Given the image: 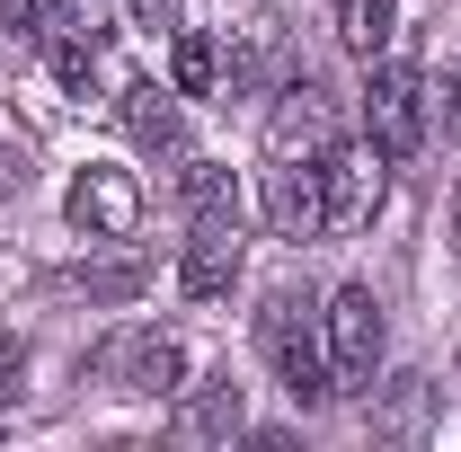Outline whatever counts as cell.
Wrapping results in <instances>:
<instances>
[{"instance_id": "1", "label": "cell", "mask_w": 461, "mask_h": 452, "mask_svg": "<svg viewBox=\"0 0 461 452\" xmlns=\"http://www.w3.org/2000/svg\"><path fill=\"white\" fill-rule=\"evenodd\" d=\"M258 355L267 373L285 382L293 408H329L338 399V373H329V346H320V320H311V293H267L258 302Z\"/></svg>"}, {"instance_id": "2", "label": "cell", "mask_w": 461, "mask_h": 452, "mask_svg": "<svg viewBox=\"0 0 461 452\" xmlns=\"http://www.w3.org/2000/svg\"><path fill=\"white\" fill-rule=\"evenodd\" d=\"M382 195H391V151L373 133L320 151V213H329V231H373Z\"/></svg>"}, {"instance_id": "3", "label": "cell", "mask_w": 461, "mask_h": 452, "mask_svg": "<svg viewBox=\"0 0 461 452\" xmlns=\"http://www.w3.org/2000/svg\"><path fill=\"white\" fill-rule=\"evenodd\" d=\"M320 329H329V373H338V391H364V382L382 373V346H391L373 284H338L329 311H320Z\"/></svg>"}, {"instance_id": "4", "label": "cell", "mask_w": 461, "mask_h": 452, "mask_svg": "<svg viewBox=\"0 0 461 452\" xmlns=\"http://www.w3.org/2000/svg\"><path fill=\"white\" fill-rule=\"evenodd\" d=\"M240 267H249L240 204H222V213H195V231H186V258H177V293H186V302H222L230 284H240Z\"/></svg>"}, {"instance_id": "5", "label": "cell", "mask_w": 461, "mask_h": 452, "mask_svg": "<svg viewBox=\"0 0 461 452\" xmlns=\"http://www.w3.org/2000/svg\"><path fill=\"white\" fill-rule=\"evenodd\" d=\"M364 133L408 160L417 142H426V80L408 71V62H373V80H364Z\"/></svg>"}, {"instance_id": "6", "label": "cell", "mask_w": 461, "mask_h": 452, "mask_svg": "<svg viewBox=\"0 0 461 452\" xmlns=\"http://www.w3.org/2000/svg\"><path fill=\"white\" fill-rule=\"evenodd\" d=\"M62 213H71V231H89V240H133L142 231V186L124 169H107V160H89V169L71 177Z\"/></svg>"}, {"instance_id": "7", "label": "cell", "mask_w": 461, "mask_h": 452, "mask_svg": "<svg viewBox=\"0 0 461 452\" xmlns=\"http://www.w3.org/2000/svg\"><path fill=\"white\" fill-rule=\"evenodd\" d=\"M329 142H338V98L320 80H293L267 115V160H320Z\"/></svg>"}, {"instance_id": "8", "label": "cell", "mask_w": 461, "mask_h": 452, "mask_svg": "<svg viewBox=\"0 0 461 452\" xmlns=\"http://www.w3.org/2000/svg\"><path fill=\"white\" fill-rule=\"evenodd\" d=\"M107 382L133 399H169L177 382H186V346L169 338V329H124V338L107 346Z\"/></svg>"}, {"instance_id": "9", "label": "cell", "mask_w": 461, "mask_h": 452, "mask_svg": "<svg viewBox=\"0 0 461 452\" xmlns=\"http://www.w3.org/2000/svg\"><path fill=\"white\" fill-rule=\"evenodd\" d=\"M267 231L276 240H320L329 213H320V160H276L267 169Z\"/></svg>"}, {"instance_id": "10", "label": "cell", "mask_w": 461, "mask_h": 452, "mask_svg": "<svg viewBox=\"0 0 461 452\" xmlns=\"http://www.w3.org/2000/svg\"><path fill=\"white\" fill-rule=\"evenodd\" d=\"M240 426H249V391L240 382H195V391L177 399V417H169L177 444H230Z\"/></svg>"}, {"instance_id": "11", "label": "cell", "mask_w": 461, "mask_h": 452, "mask_svg": "<svg viewBox=\"0 0 461 452\" xmlns=\"http://www.w3.org/2000/svg\"><path fill=\"white\" fill-rule=\"evenodd\" d=\"M124 133H133L151 160H186V115H177V89L133 80V89H124Z\"/></svg>"}, {"instance_id": "12", "label": "cell", "mask_w": 461, "mask_h": 452, "mask_svg": "<svg viewBox=\"0 0 461 452\" xmlns=\"http://www.w3.org/2000/svg\"><path fill=\"white\" fill-rule=\"evenodd\" d=\"M391 18H400V0H338V45L373 62L391 45Z\"/></svg>"}, {"instance_id": "13", "label": "cell", "mask_w": 461, "mask_h": 452, "mask_svg": "<svg viewBox=\"0 0 461 452\" xmlns=\"http://www.w3.org/2000/svg\"><path fill=\"white\" fill-rule=\"evenodd\" d=\"M213 80H222V54H213V36H195V27H186V36H177V54H169V89H177V98H204Z\"/></svg>"}, {"instance_id": "14", "label": "cell", "mask_w": 461, "mask_h": 452, "mask_svg": "<svg viewBox=\"0 0 461 452\" xmlns=\"http://www.w3.org/2000/svg\"><path fill=\"white\" fill-rule=\"evenodd\" d=\"M54 80L71 89V98H89V89H98V45H89L80 27H62V36H54Z\"/></svg>"}, {"instance_id": "15", "label": "cell", "mask_w": 461, "mask_h": 452, "mask_svg": "<svg viewBox=\"0 0 461 452\" xmlns=\"http://www.w3.org/2000/svg\"><path fill=\"white\" fill-rule=\"evenodd\" d=\"M222 204H240V186H230V169H213V160H195V169H186V213H222Z\"/></svg>"}, {"instance_id": "16", "label": "cell", "mask_w": 461, "mask_h": 452, "mask_svg": "<svg viewBox=\"0 0 461 452\" xmlns=\"http://www.w3.org/2000/svg\"><path fill=\"white\" fill-rule=\"evenodd\" d=\"M80 293H89V302H133V293H142V267H133V258H124V267H80Z\"/></svg>"}, {"instance_id": "17", "label": "cell", "mask_w": 461, "mask_h": 452, "mask_svg": "<svg viewBox=\"0 0 461 452\" xmlns=\"http://www.w3.org/2000/svg\"><path fill=\"white\" fill-rule=\"evenodd\" d=\"M36 36H45V9H36V0H0V45H18V54H27Z\"/></svg>"}, {"instance_id": "18", "label": "cell", "mask_w": 461, "mask_h": 452, "mask_svg": "<svg viewBox=\"0 0 461 452\" xmlns=\"http://www.w3.org/2000/svg\"><path fill=\"white\" fill-rule=\"evenodd\" d=\"M18 382H27V355H18V346H0V399H18Z\"/></svg>"}, {"instance_id": "19", "label": "cell", "mask_w": 461, "mask_h": 452, "mask_svg": "<svg viewBox=\"0 0 461 452\" xmlns=\"http://www.w3.org/2000/svg\"><path fill=\"white\" fill-rule=\"evenodd\" d=\"M9 186H27V151H0V195Z\"/></svg>"}, {"instance_id": "20", "label": "cell", "mask_w": 461, "mask_h": 452, "mask_svg": "<svg viewBox=\"0 0 461 452\" xmlns=\"http://www.w3.org/2000/svg\"><path fill=\"white\" fill-rule=\"evenodd\" d=\"M36 9H45V36H62V27H80V18H71V0H36Z\"/></svg>"}, {"instance_id": "21", "label": "cell", "mask_w": 461, "mask_h": 452, "mask_svg": "<svg viewBox=\"0 0 461 452\" xmlns=\"http://www.w3.org/2000/svg\"><path fill=\"white\" fill-rule=\"evenodd\" d=\"M444 98H453V124H461V71H453V80H444Z\"/></svg>"}, {"instance_id": "22", "label": "cell", "mask_w": 461, "mask_h": 452, "mask_svg": "<svg viewBox=\"0 0 461 452\" xmlns=\"http://www.w3.org/2000/svg\"><path fill=\"white\" fill-rule=\"evenodd\" d=\"M453 249H461V177H453Z\"/></svg>"}]
</instances>
